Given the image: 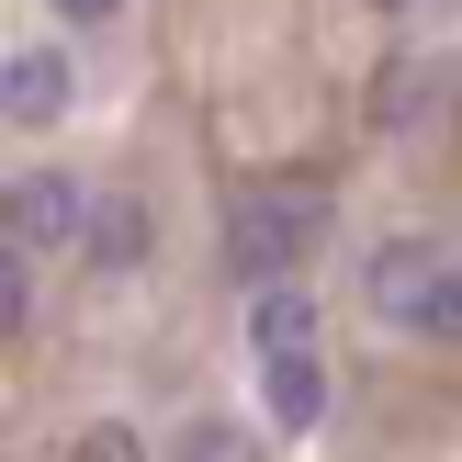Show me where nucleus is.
Wrapping results in <instances>:
<instances>
[{"mask_svg":"<svg viewBox=\"0 0 462 462\" xmlns=\"http://www.w3.org/2000/svg\"><path fill=\"white\" fill-rule=\"evenodd\" d=\"M68 462H158V451H147V440H135V429H125V418H90V429H79V440H68Z\"/></svg>","mask_w":462,"mask_h":462,"instance_id":"obj_9","label":"nucleus"},{"mask_svg":"<svg viewBox=\"0 0 462 462\" xmlns=\"http://www.w3.org/2000/svg\"><path fill=\"white\" fill-rule=\"evenodd\" d=\"M147 248H158V215L135 192H102V203H90V237H79L90 271H147Z\"/></svg>","mask_w":462,"mask_h":462,"instance_id":"obj_6","label":"nucleus"},{"mask_svg":"<svg viewBox=\"0 0 462 462\" xmlns=\"http://www.w3.org/2000/svg\"><path fill=\"white\" fill-rule=\"evenodd\" d=\"M271 350H316V305H305V282L248 293V361H271Z\"/></svg>","mask_w":462,"mask_h":462,"instance_id":"obj_7","label":"nucleus"},{"mask_svg":"<svg viewBox=\"0 0 462 462\" xmlns=\"http://www.w3.org/2000/svg\"><path fill=\"white\" fill-rule=\"evenodd\" d=\"M383 12H418V0H383Z\"/></svg>","mask_w":462,"mask_h":462,"instance_id":"obj_13","label":"nucleus"},{"mask_svg":"<svg viewBox=\"0 0 462 462\" xmlns=\"http://www.w3.org/2000/svg\"><path fill=\"white\" fill-rule=\"evenodd\" d=\"M440 271H451V237H383V248H361V305H373L383 328L418 338V316H429V293H440Z\"/></svg>","mask_w":462,"mask_h":462,"instance_id":"obj_2","label":"nucleus"},{"mask_svg":"<svg viewBox=\"0 0 462 462\" xmlns=\"http://www.w3.org/2000/svg\"><path fill=\"white\" fill-rule=\"evenodd\" d=\"M305 248H316V203L305 192H237V203H226V271H237L248 293L293 282Z\"/></svg>","mask_w":462,"mask_h":462,"instance_id":"obj_1","label":"nucleus"},{"mask_svg":"<svg viewBox=\"0 0 462 462\" xmlns=\"http://www.w3.org/2000/svg\"><path fill=\"white\" fill-rule=\"evenodd\" d=\"M418 338H462V248H451V271H440V293H429V316H418Z\"/></svg>","mask_w":462,"mask_h":462,"instance_id":"obj_10","label":"nucleus"},{"mask_svg":"<svg viewBox=\"0 0 462 462\" xmlns=\"http://www.w3.org/2000/svg\"><path fill=\"white\" fill-rule=\"evenodd\" d=\"M68 102H79V68H68V45H57V34H23L12 57H0V125L45 135V125H68Z\"/></svg>","mask_w":462,"mask_h":462,"instance_id":"obj_3","label":"nucleus"},{"mask_svg":"<svg viewBox=\"0 0 462 462\" xmlns=\"http://www.w3.org/2000/svg\"><path fill=\"white\" fill-rule=\"evenodd\" d=\"M158 462H260V429H237V418H180Z\"/></svg>","mask_w":462,"mask_h":462,"instance_id":"obj_8","label":"nucleus"},{"mask_svg":"<svg viewBox=\"0 0 462 462\" xmlns=\"http://www.w3.org/2000/svg\"><path fill=\"white\" fill-rule=\"evenodd\" d=\"M260 395H271V429L305 440V429H328V361H316V350H271L260 361Z\"/></svg>","mask_w":462,"mask_h":462,"instance_id":"obj_5","label":"nucleus"},{"mask_svg":"<svg viewBox=\"0 0 462 462\" xmlns=\"http://www.w3.org/2000/svg\"><path fill=\"white\" fill-rule=\"evenodd\" d=\"M45 12H57L68 34H102V23H125V0H45Z\"/></svg>","mask_w":462,"mask_h":462,"instance_id":"obj_12","label":"nucleus"},{"mask_svg":"<svg viewBox=\"0 0 462 462\" xmlns=\"http://www.w3.org/2000/svg\"><path fill=\"white\" fill-rule=\"evenodd\" d=\"M0 316H12V328H34V248H12V260H0Z\"/></svg>","mask_w":462,"mask_h":462,"instance_id":"obj_11","label":"nucleus"},{"mask_svg":"<svg viewBox=\"0 0 462 462\" xmlns=\"http://www.w3.org/2000/svg\"><path fill=\"white\" fill-rule=\"evenodd\" d=\"M0 215H12V248H34V260L90 237V192H79L68 170H23L12 192H0Z\"/></svg>","mask_w":462,"mask_h":462,"instance_id":"obj_4","label":"nucleus"}]
</instances>
